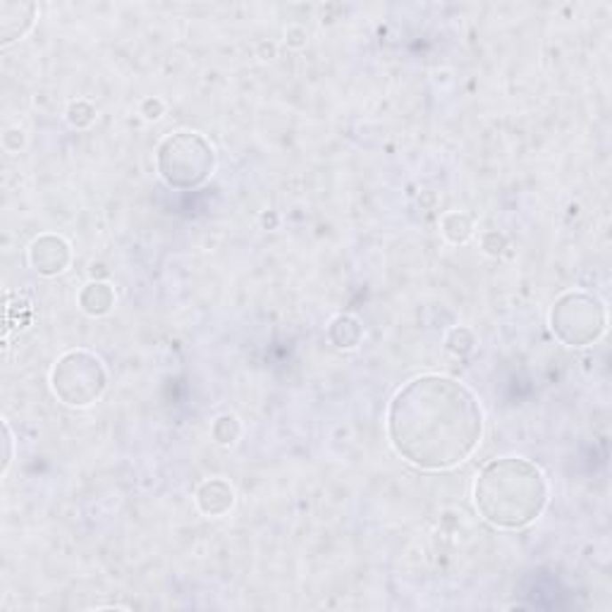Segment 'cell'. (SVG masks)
<instances>
[{
	"instance_id": "cell-1",
	"label": "cell",
	"mask_w": 612,
	"mask_h": 612,
	"mask_svg": "<svg viewBox=\"0 0 612 612\" xmlns=\"http://www.w3.org/2000/svg\"><path fill=\"white\" fill-rule=\"evenodd\" d=\"M388 436L398 455L419 469L443 471L467 462L483 436V412L464 382L419 375L388 409Z\"/></svg>"
},
{
	"instance_id": "cell-2",
	"label": "cell",
	"mask_w": 612,
	"mask_h": 612,
	"mask_svg": "<svg viewBox=\"0 0 612 612\" xmlns=\"http://www.w3.org/2000/svg\"><path fill=\"white\" fill-rule=\"evenodd\" d=\"M476 510L500 528H524L544 514L548 483L541 469L519 457L493 459L474 486Z\"/></svg>"
},
{
	"instance_id": "cell-3",
	"label": "cell",
	"mask_w": 612,
	"mask_h": 612,
	"mask_svg": "<svg viewBox=\"0 0 612 612\" xmlns=\"http://www.w3.org/2000/svg\"><path fill=\"white\" fill-rule=\"evenodd\" d=\"M215 156L206 139L194 132L173 134L158 149V173L170 187L191 189L213 173Z\"/></svg>"
},
{
	"instance_id": "cell-4",
	"label": "cell",
	"mask_w": 612,
	"mask_h": 612,
	"mask_svg": "<svg viewBox=\"0 0 612 612\" xmlns=\"http://www.w3.org/2000/svg\"><path fill=\"white\" fill-rule=\"evenodd\" d=\"M55 395L69 407H86L101 398L106 388V371L99 357L75 350V352L62 354L60 361L55 364L53 375Z\"/></svg>"
},
{
	"instance_id": "cell-5",
	"label": "cell",
	"mask_w": 612,
	"mask_h": 612,
	"mask_svg": "<svg viewBox=\"0 0 612 612\" xmlns=\"http://www.w3.org/2000/svg\"><path fill=\"white\" fill-rule=\"evenodd\" d=\"M551 323L562 342L586 347L603 335L605 309L598 299L584 292H567L552 306Z\"/></svg>"
},
{
	"instance_id": "cell-6",
	"label": "cell",
	"mask_w": 612,
	"mask_h": 612,
	"mask_svg": "<svg viewBox=\"0 0 612 612\" xmlns=\"http://www.w3.org/2000/svg\"><path fill=\"white\" fill-rule=\"evenodd\" d=\"M69 245L55 235H44L34 239L29 246V263L41 276H58L69 266Z\"/></svg>"
},
{
	"instance_id": "cell-7",
	"label": "cell",
	"mask_w": 612,
	"mask_h": 612,
	"mask_svg": "<svg viewBox=\"0 0 612 612\" xmlns=\"http://www.w3.org/2000/svg\"><path fill=\"white\" fill-rule=\"evenodd\" d=\"M34 17H36L34 3L0 0V44L10 46L12 41L22 38L31 29Z\"/></svg>"
},
{
	"instance_id": "cell-8",
	"label": "cell",
	"mask_w": 612,
	"mask_h": 612,
	"mask_svg": "<svg viewBox=\"0 0 612 612\" xmlns=\"http://www.w3.org/2000/svg\"><path fill=\"white\" fill-rule=\"evenodd\" d=\"M232 500H235V493L221 479L206 481L199 488V493H197V505L208 517H221V514L228 512L230 507H232Z\"/></svg>"
},
{
	"instance_id": "cell-9",
	"label": "cell",
	"mask_w": 612,
	"mask_h": 612,
	"mask_svg": "<svg viewBox=\"0 0 612 612\" xmlns=\"http://www.w3.org/2000/svg\"><path fill=\"white\" fill-rule=\"evenodd\" d=\"M79 302H82V309H85L86 314L103 316L115 304V294L106 283H92L86 285V290L82 292Z\"/></svg>"
},
{
	"instance_id": "cell-10",
	"label": "cell",
	"mask_w": 612,
	"mask_h": 612,
	"mask_svg": "<svg viewBox=\"0 0 612 612\" xmlns=\"http://www.w3.org/2000/svg\"><path fill=\"white\" fill-rule=\"evenodd\" d=\"M443 232L452 245H464L471 238V232H474V222L467 213H450L445 215Z\"/></svg>"
},
{
	"instance_id": "cell-11",
	"label": "cell",
	"mask_w": 612,
	"mask_h": 612,
	"mask_svg": "<svg viewBox=\"0 0 612 612\" xmlns=\"http://www.w3.org/2000/svg\"><path fill=\"white\" fill-rule=\"evenodd\" d=\"M213 426H218V429H213V438L218 440L221 445H232L235 443V438L239 436V423L235 416H221V419L215 421Z\"/></svg>"
},
{
	"instance_id": "cell-12",
	"label": "cell",
	"mask_w": 612,
	"mask_h": 612,
	"mask_svg": "<svg viewBox=\"0 0 612 612\" xmlns=\"http://www.w3.org/2000/svg\"><path fill=\"white\" fill-rule=\"evenodd\" d=\"M93 115H96V110H93L89 103H85V101H79V103H72L68 110V120L69 125H75V127H86V125H92Z\"/></svg>"
},
{
	"instance_id": "cell-13",
	"label": "cell",
	"mask_w": 612,
	"mask_h": 612,
	"mask_svg": "<svg viewBox=\"0 0 612 612\" xmlns=\"http://www.w3.org/2000/svg\"><path fill=\"white\" fill-rule=\"evenodd\" d=\"M464 333H467V328H455L447 335V350H452V352H457V354H467L471 347H474V340H462L464 337Z\"/></svg>"
},
{
	"instance_id": "cell-14",
	"label": "cell",
	"mask_w": 612,
	"mask_h": 612,
	"mask_svg": "<svg viewBox=\"0 0 612 612\" xmlns=\"http://www.w3.org/2000/svg\"><path fill=\"white\" fill-rule=\"evenodd\" d=\"M163 113V103L158 99H149L144 103V115L149 120H158Z\"/></svg>"
},
{
	"instance_id": "cell-15",
	"label": "cell",
	"mask_w": 612,
	"mask_h": 612,
	"mask_svg": "<svg viewBox=\"0 0 612 612\" xmlns=\"http://www.w3.org/2000/svg\"><path fill=\"white\" fill-rule=\"evenodd\" d=\"M3 431H5V464H3V471H8L10 462H12V436H10L8 423H3Z\"/></svg>"
},
{
	"instance_id": "cell-16",
	"label": "cell",
	"mask_w": 612,
	"mask_h": 612,
	"mask_svg": "<svg viewBox=\"0 0 612 612\" xmlns=\"http://www.w3.org/2000/svg\"><path fill=\"white\" fill-rule=\"evenodd\" d=\"M287 38H290L292 46H304V38H306V31L299 29V27H294V29L287 31Z\"/></svg>"
}]
</instances>
